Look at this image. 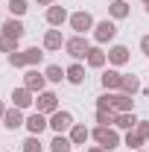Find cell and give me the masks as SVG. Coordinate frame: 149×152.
Here are the masks:
<instances>
[{
  "instance_id": "cell-1",
  "label": "cell",
  "mask_w": 149,
  "mask_h": 152,
  "mask_svg": "<svg viewBox=\"0 0 149 152\" xmlns=\"http://www.w3.org/2000/svg\"><path fill=\"white\" fill-rule=\"evenodd\" d=\"M91 140L96 143V146H102L105 152L117 149V146L123 143V137H120V132H117L114 126H93L91 129Z\"/></svg>"
},
{
  "instance_id": "cell-2",
  "label": "cell",
  "mask_w": 149,
  "mask_h": 152,
  "mask_svg": "<svg viewBox=\"0 0 149 152\" xmlns=\"http://www.w3.org/2000/svg\"><path fill=\"white\" fill-rule=\"evenodd\" d=\"M70 29H73V35H88V32H93V26H96V20H93V15L88 12V9H76V12H70Z\"/></svg>"
},
{
  "instance_id": "cell-3",
  "label": "cell",
  "mask_w": 149,
  "mask_h": 152,
  "mask_svg": "<svg viewBox=\"0 0 149 152\" xmlns=\"http://www.w3.org/2000/svg\"><path fill=\"white\" fill-rule=\"evenodd\" d=\"M93 44H111L114 38H117V20H111V18H105V20H96V26H93Z\"/></svg>"
},
{
  "instance_id": "cell-4",
  "label": "cell",
  "mask_w": 149,
  "mask_h": 152,
  "mask_svg": "<svg viewBox=\"0 0 149 152\" xmlns=\"http://www.w3.org/2000/svg\"><path fill=\"white\" fill-rule=\"evenodd\" d=\"M88 50H91V41L85 35H70L64 41V53L73 58V61H82V58L88 56Z\"/></svg>"
},
{
  "instance_id": "cell-5",
  "label": "cell",
  "mask_w": 149,
  "mask_h": 152,
  "mask_svg": "<svg viewBox=\"0 0 149 152\" xmlns=\"http://www.w3.org/2000/svg\"><path fill=\"white\" fill-rule=\"evenodd\" d=\"M73 123L76 120H73V114L67 111V108H58L56 114H50V129H53L56 134H67Z\"/></svg>"
},
{
  "instance_id": "cell-6",
  "label": "cell",
  "mask_w": 149,
  "mask_h": 152,
  "mask_svg": "<svg viewBox=\"0 0 149 152\" xmlns=\"http://www.w3.org/2000/svg\"><path fill=\"white\" fill-rule=\"evenodd\" d=\"M23 85H26L32 94L47 91V76H44V70H38V67H26V73H23Z\"/></svg>"
},
{
  "instance_id": "cell-7",
  "label": "cell",
  "mask_w": 149,
  "mask_h": 152,
  "mask_svg": "<svg viewBox=\"0 0 149 152\" xmlns=\"http://www.w3.org/2000/svg\"><path fill=\"white\" fill-rule=\"evenodd\" d=\"M35 111L41 114H56L58 111V96L53 94V91H41V94H35Z\"/></svg>"
},
{
  "instance_id": "cell-8",
  "label": "cell",
  "mask_w": 149,
  "mask_h": 152,
  "mask_svg": "<svg viewBox=\"0 0 149 152\" xmlns=\"http://www.w3.org/2000/svg\"><path fill=\"white\" fill-rule=\"evenodd\" d=\"M64 41H67V38L61 35V29L50 26V29L44 32V38H41V47H44L47 53H58V50H64Z\"/></svg>"
},
{
  "instance_id": "cell-9",
  "label": "cell",
  "mask_w": 149,
  "mask_h": 152,
  "mask_svg": "<svg viewBox=\"0 0 149 152\" xmlns=\"http://www.w3.org/2000/svg\"><path fill=\"white\" fill-rule=\"evenodd\" d=\"M105 53H108V64H111V67H126L129 58H131V50L126 44H111Z\"/></svg>"
},
{
  "instance_id": "cell-10",
  "label": "cell",
  "mask_w": 149,
  "mask_h": 152,
  "mask_svg": "<svg viewBox=\"0 0 149 152\" xmlns=\"http://www.w3.org/2000/svg\"><path fill=\"white\" fill-rule=\"evenodd\" d=\"M44 20H47L50 26H56V29H61V23H67V20H70V12H67L64 6H58V3H53V6H47V12H44Z\"/></svg>"
},
{
  "instance_id": "cell-11",
  "label": "cell",
  "mask_w": 149,
  "mask_h": 152,
  "mask_svg": "<svg viewBox=\"0 0 149 152\" xmlns=\"http://www.w3.org/2000/svg\"><path fill=\"white\" fill-rule=\"evenodd\" d=\"M3 129H9V132H15V129H20L23 123H26V114H23V108H6V114H3Z\"/></svg>"
},
{
  "instance_id": "cell-12",
  "label": "cell",
  "mask_w": 149,
  "mask_h": 152,
  "mask_svg": "<svg viewBox=\"0 0 149 152\" xmlns=\"http://www.w3.org/2000/svg\"><path fill=\"white\" fill-rule=\"evenodd\" d=\"M23 129H26L29 134H41L44 129H50V117H47V114H41V111H32L29 117H26Z\"/></svg>"
},
{
  "instance_id": "cell-13",
  "label": "cell",
  "mask_w": 149,
  "mask_h": 152,
  "mask_svg": "<svg viewBox=\"0 0 149 152\" xmlns=\"http://www.w3.org/2000/svg\"><path fill=\"white\" fill-rule=\"evenodd\" d=\"M12 105L26 111L29 105H35V94H32L26 85H20V88H12Z\"/></svg>"
},
{
  "instance_id": "cell-14",
  "label": "cell",
  "mask_w": 149,
  "mask_h": 152,
  "mask_svg": "<svg viewBox=\"0 0 149 152\" xmlns=\"http://www.w3.org/2000/svg\"><path fill=\"white\" fill-rule=\"evenodd\" d=\"M85 64L93 67V70H102V67L108 64V53H105L99 44H91V50H88V56H85Z\"/></svg>"
},
{
  "instance_id": "cell-15",
  "label": "cell",
  "mask_w": 149,
  "mask_h": 152,
  "mask_svg": "<svg viewBox=\"0 0 149 152\" xmlns=\"http://www.w3.org/2000/svg\"><path fill=\"white\" fill-rule=\"evenodd\" d=\"M0 32L9 35V38H15V41H20V38L26 35V26H23L20 18H6L3 23H0Z\"/></svg>"
},
{
  "instance_id": "cell-16",
  "label": "cell",
  "mask_w": 149,
  "mask_h": 152,
  "mask_svg": "<svg viewBox=\"0 0 149 152\" xmlns=\"http://www.w3.org/2000/svg\"><path fill=\"white\" fill-rule=\"evenodd\" d=\"M99 82H102L105 91H120V85H123V73H120L117 67H108V70H102Z\"/></svg>"
},
{
  "instance_id": "cell-17",
  "label": "cell",
  "mask_w": 149,
  "mask_h": 152,
  "mask_svg": "<svg viewBox=\"0 0 149 152\" xmlns=\"http://www.w3.org/2000/svg\"><path fill=\"white\" fill-rule=\"evenodd\" d=\"M67 137L73 140V146H85V143L91 140V129H88L85 123H73L70 132H67Z\"/></svg>"
},
{
  "instance_id": "cell-18",
  "label": "cell",
  "mask_w": 149,
  "mask_h": 152,
  "mask_svg": "<svg viewBox=\"0 0 149 152\" xmlns=\"http://www.w3.org/2000/svg\"><path fill=\"white\" fill-rule=\"evenodd\" d=\"M129 15H131L129 0H111V3H108V18L111 20H126Z\"/></svg>"
},
{
  "instance_id": "cell-19",
  "label": "cell",
  "mask_w": 149,
  "mask_h": 152,
  "mask_svg": "<svg viewBox=\"0 0 149 152\" xmlns=\"http://www.w3.org/2000/svg\"><path fill=\"white\" fill-rule=\"evenodd\" d=\"M111 108H114L117 114L134 111V99H131L129 94H123V91H114V96H111Z\"/></svg>"
},
{
  "instance_id": "cell-20",
  "label": "cell",
  "mask_w": 149,
  "mask_h": 152,
  "mask_svg": "<svg viewBox=\"0 0 149 152\" xmlns=\"http://www.w3.org/2000/svg\"><path fill=\"white\" fill-rule=\"evenodd\" d=\"M134 126H137V114L134 111H123L114 117V129H120V132H131Z\"/></svg>"
},
{
  "instance_id": "cell-21",
  "label": "cell",
  "mask_w": 149,
  "mask_h": 152,
  "mask_svg": "<svg viewBox=\"0 0 149 152\" xmlns=\"http://www.w3.org/2000/svg\"><path fill=\"white\" fill-rule=\"evenodd\" d=\"M64 79H67L70 85H82V82H85V64H82V61H73L70 67H64Z\"/></svg>"
},
{
  "instance_id": "cell-22",
  "label": "cell",
  "mask_w": 149,
  "mask_h": 152,
  "mask_svg": "<svg viewBox=\"0 0 149 152\" xmlns=\"http://www.w3.org/2000/svg\"><path fill=\"white\" fill-rule=\"evenodd\" d=\"M23 56H26V67H38V64L44 61V56H47V50L35 44V47H26V50H23Z\"/></svg>"
},
{
  "instance_id": "cell-23",
  "label": "cell",
  "mask_w": 149,
  "mask_h": 152,
  "mask_svg": "<svg viewBox=\"0 0 149 152\" xmlns=\"http://www.w3.org/2000/svg\"><path fill=\"white\" fill-rule=\"evenodd\" d=\"M47 146H50V152H73V140L67 134H53V140Z\"/></svg>"
},
{
  "instance_id": "cell-24",
  "label": "cell",
  "mask_w": 149,
  "mask_h": 152,
  "mask_svg": "<svg viewBox=\"0 0 149 152\" xmlns=\"http://www.w3.org/2000/svg\"><path fill=\"white\" fill-rule=\"evenodd\" d=\"M120 91L129 94V96H134L137 91H140V79H137L134 73H123V85H120Z\"/></svg>"
},
{
  "instance_id": "cell-25",
  "label": "cell",
  "mask_w": 149,
  "mask_h": 152,
  "mask_svg": "<svg viewBox=\"0 0 149 152\" xmlns=\"http://www.w3.org/2000/svg\"><path fill=\"white\" fill-rule=\"evenodd\" d=\"M29 12V0H9V18H23Z\"/></svg>"
},
{
  "instance_id": "cell-26",
  "label": "cell",
  "mask_w": 149,
  "mask_h": 152,
  "mask_svg": "<svg viewBox=\"0 0 149 152\" xmlns=\"http://www.w3.org/2000/svg\"><path fill=\"white\" fill-rule=\"evenodd\" d=\"M20 149H23V152H41V149H44L41 134H26V137H23V143H20Z\"/></svg>"
},
{
  "instance_id": "cell-27",
  "label": "cell",
  "mask_w": 149,
  "mask_h": 152,
  "mask_svg": "<svg viewBox=\"0 0 149 152\" xmlns=\"http://www.w3.org/2000/svg\"><path fill=\"white\" fill-rule=\"evenodd\" d=\"M44 76H47V82L58 85V82L64 79V70H61V64H47V67H44Z\"/></svg>"
},
{
  "instance_id": "cell-28",
  "label": "cell",
  "mask_w": 149,
  "mask_h": 152,
  "mask_svg": "<svg viewBox=\"0 0 149 152\" xmlns=\"http://www.w3.org/2000/svg\"><path fill=\"white\" fill-rule=\"evenodd\" d=\"M123 143H126L129 149H143V143H146V140H143L140 134H137L134 129H131V132H126V137H123Z\"/></svg>"
},
{
  "instance_id": "cell-29",
  "label": "cell",
  "mask_w": 149,
  "mask_h": 152,
  "mask_svg": "<svg viewBox=\"0 0 149 152\" xmlns=\"http://www.w3.org/2000/svg\"><path fill=\"white\" fill-rule=\"evenodd\" d=\"M114 117H117V111H111V108L108 111H96L93 114V123L96 126H114Z\"/></svg>"
},
{
  "instance_id": "cell-30",
  "label": "cell",
  "mask_w": 149,
  "mask_h": 152,
  "mask_svg": "<svg viewBox=\"0 0 149 152\" xmlns=\"http://www.w3.org/2000/svg\"><path fill=\"white\" fill-rule=\"evenodd\" d=\"M18 44L20 41H15V38H9V35L0 32V53H6V56H9V53H18Z\"/></svg>"
},
{
  "instance_id": "cell-31",
  "label": "cell",
  "mask_w": 149,
  "mask_h": 152,
  "mask_svg": "<svg viewBox=\"0 0 149 152\" xmlns=\"http://www.w3.org/2000/svg\"><path fill=\"white\" fill-rule=\"evenodd\" d=\"M111 96H114V91H105V94L96 96V111H108V108H111ZM111 111H114V108H111Z\"/></svg>"
},
{
  "instance_id": "cell-32",
  "label": "cell",
  "mask_w": 149,
  "mask_h": 152,
  "mask_svg": "<svg viewBox=\"0 0 149 152\" xmlns=\"http://www.w3.org/2000/svg\"><path fill=\"white\" fill-rule=\"evenodd\" d=\"M6 61H9V64H12V67H26V56H23V50H18V53H9V56H6Z\"/></svg>"
},
{
  "instance_id": "cell-33",
  "label": "cell",
  "mask_w": 149,
  "mask_h": 152,
  "mask_svg": "<svg viewBox=\"0 0 149 152\" xmlns=\"http://www.w3.org/2000/svg\"><path fill=\"white\" fill-rule=\"evenodd\" d=\"M134 132L140 134L143 140H149V120H137V126H134Z\"/></svg>"
},
{
  "instance_id": "cell-34",
  "label": "cell",
  "mask_w": 149,
  "mask_h": 152,
  "mask_svg": "<svg viewBox=\"0 0 149 152\" xmlns=\"http://www.w3.org/2000/svg\"><path fill=\"white\" fill-rule=\"evenodd\" d=\"M140 53L149 58V35H143V38H140Z\"/></svg>"
},
{
  "instance_id": "cell-35",
  "label": "cell",
  "mask_w": 149,
  "mask_h": 152,
  "mask_svg": "<svg viewBox=\"0 0 149 152\" xmlns=\"http://www.w3.org/2000/svg\"><path fill=\"white\" fill-rule=\"evenodd\" d=\"M38 6H53V3H56V0H35Z\"/></svg>"
},
{
  "instance_id": "cell-36",
  "label": "cell",
  "mask_w": 149,
  "mask_h": 152,
  "mask_svg": "<svg viewBox=\"0 0 149 152\" xmlns=\"http://www.w3.org/2000/svg\"><path fill=\"white\" fill-rule=\"evenodd\" d=\"M85 152H105V149H102V146H88Z\"/></svg>"
},
{
  "instance_id": "cell-37",
  "label": "cell",
  "mask_w": 149,
  "mask_h": 152,
  "mask_svg": "<svg viewBox=\"0 0 149 152\" xmlns=\"http://www.w3.org/2000/svg\"><path fill=\"white\" fill-rule=\"evenodd\" d=\"M3 114H6V102L0 99V120H3Z\"/></svg>"
},
{
  "instance_id": "cell-38",
  "label": "cell",
  "mask_w": 149,
  "mask_h": 152,
  "mask_svg": "<svg viewBox=\"0 0 149 152\" xmlns=\"http://www.w3.org/2000/svg\"><path fill=\"white\" fill-rule=\"evenodd\" d=\"M140 3H143V6H149V0H140Z\"/></svg>"
},
{
  "instance_id": "cell-39",
  "label": "cell",
  "mask_w": 149,
  "mask_h": 152,
  "mask_svg": "<svg viewBox=\"0 0 149 152\" xmlns=\"http://www.w3.org/2000/svg\"><path fill=\"white\" fill-rule=\"evenodd\" d=\"M131 152H146V149H131Z\"/></svg>"
},
{
  "instance_id": "cell-40",
  "label": "cell",
  "mask_w": 149,
  "mask_h": 152,
  "mask_svg": "<svg viewBox=\"0 0 149 152\" xmlns=\"http://www.w3.org/2000/svg\"><path fill=\"white\" fill-rule=\"evenodd\" d=\"M143 9H146V15H149V6H143Z\"/></svg>"
},
{
  "instance_id": "cell-41",
  "label": "cell",
  "mask_w": 149,
  "mask_h": 152,
  "mask_svg": "<svg viewBox=\"0 0 149 152\" xmlns=\"http://www.w3.org/2000/svg\"><path fill=\"white\" fill-rule=\"evenodd\" d=\"M0 6H3V0H0Z\"/></svg>"
}]
</instances>
